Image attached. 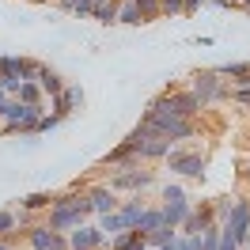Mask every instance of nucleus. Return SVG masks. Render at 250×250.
Wrapping results in <instances>:
<instances>
[{"instance_id":"obj_1","label":"nucleus","mask_w":250,"mask_h":250,"mask_svg":"<svg viewBox=\"0 0 250 250\" xmlns=\"http://www.w3.org/2000/svg\"><path fill=\"white\" fill-rule=\"evenodd\" d=\"M163 167L171 174H182V178H197L205 182V167H208V159H205L201 148H193L189 141H174L171 152L163 156Z\"/></svg>"},{"instance_id":"obj_2","label":"nucleus","mask_w":250,"mask_h":250,"mask_svg":"<svg viewBox=\"0 0 250 250\" xmlns=\"http://www.w3.org/2000/svg\"><path fill=\"white\" fill-rule=\"evenodd\" d=\"M141 122L159 133V137H167V141H193L197 133H201V122H189L182 114H156V110H144Z\"/></svg>"},{"instance_id":"obj_3","label":"nucleus","mask_w":250,"mask_h":250,"mask_svg":"<svg viewBox=\"0 0 250 250\" xmlns=\"http://www.w3.org/2000/svg\"><path fill=\"white\" fill-rule=\"evenodd\" d=\"M186 87L197 95V99H201V106H205V110L216 106V103H228V80L220 76L216 68H197V72L189 76Z\"/></svg>"},{"instance_id":"obj_4","label":"nucleus","mask_w":250,"mask_h":250,"mask_svg":"<svg viewBox=\"0 0 250 250\" xmlns=\"http://www.w3.org/2000/svg\"><path fill=\"white\" fill-rule=\"evenodd\" d=\"M106 186L114 189V193H144V189L156 186V171H152V163L125 167V171H114V174H110Z\"/></svg>"},{"instance_id":"obj_5","label":"nucleus","mask_w":250,"mask_h":250,"mask_svg":"<svg viewBox=\"0 0 250 250\" xmlns=\"http://www.w3.org/2000/svg\"><path fill=\"white\" fill-rule=\"evenodd\" d=\"M220 231H224V235H231L235 243L247 250V243H250V205H247V193L231 201V212L220 220Z\"/></svg>"},{"instance_id":"obj_6","label":"nucleus","mask_w":250,"mask_h":250,"mask_svg":"<svg viewBox=\"0 0 250 250\" xmlns=\"http://www.w3.org/2000/svg\"><path fill=\"white\" fill-rule=\"evenodd\" d=\"M42 216H46V224L53 228V231H72L76 224L91 220L87 212H83V208H76V205H61V201H53L46 212H42Z\"/></svg>"},{"instance_id":"obj_7","label":"nucleus","mask_w":250,"mask_h":250,"mask_svg":"<svg viewBox=\"0 0 250 250\" xmlns=\"http://www.w3.org/2000/svg\"><path fill=\"white\" fill-rule=\"evenodd\" d=\"M106 243H110V239L99 231L95 224H87V220L76 224L72 231H64V247H68V250H99V247H106Z\"/></svg>"},{"instance_id":"obj_8","label":"nucleus","mask_w":250,"mask_h":250,"mask_svg":"<svg viewBox=\"0 0 250 250\" xmlns=\"http://www.w3.org/2000/svg\"><path fill=\"white\" fill-rule=\"evenodd\" d=\"M23 239L31 243V250H53V247H64V231H53L46 220H34L31 228H23Z\"/></svg>"},{"instance_id":"obj_9","label":"nucleus","mask_w":250,"mask_h":250,"mask_svg":"<svg viewBox=\"0 0 250 250\" xmlns=\"http://www.w3.org/2000/svg\"><path fill=\"white\" fill-rule=\"evenodd\" d=\"M167 91H171V103H174V114H182V118H189V122H201V99L189 91V87H174V83H167Z\"/></svg>"},{"instance_id":"obj_10","label":"nucleus","mask_w":250,"mask_h":250,"mask_svg":"<svg viewBox=\"0 0 250 250\" xmlns=\"http://www.w3.org/2000/svg\"><path fill=\"white\" fill-rule=\"evenodd\" d=\"M83 193H87V205H91L95 216H99V212H114V208L122 205V197H118L106 182H91V186H83Z\"/></svg>"},{"instance_id":"obj_11","label":"nucleus","mask_w":250,"mask_h":250,"mask_svg":"<svg viewBox=\"0 0 250 250\" xmlns=\"http://www.w3.org/2000/svg\"><path fill=\"white\" fill-rule=\"evenodd\" d=\"M46 103L53 106V114L68 118V114H76V110L83 106V91H80V87H68V83H64L61 91H57V95H49Z\"/></svg>"},{"instance_id":"obj_12","label":"nucleus","mask_w":250,"mask_h":250,"mask_svg":"<svg viewBox=\"0 0 250 250\" xmlns=\"http://www.w3.org/2000/svg\"><path fill=\"white\" fill-rule=\"evenodd\" d=\"M212 201H201V205H193L189 208V216L182 220V228H178V235H201L208 224H212Z\"/></svg>"},{"instance_id":"obj_13","label":"nucleus","mask_w":250,"mask_h":250,"mask_svg":"<svg viewBox=\"0 0 250 250\" xmlns=\"http://www.w3.org/2000/svg\"><path fill=\"white\" fill-rule=\"evenodd\" d=\"M0 72H12V76H19V80H34L38 61H31V57H16V53H0Z\"/></svg>"},{"instance_id":"obj_14","label":"nucleus","mask_w":250,"mask_h":250,"mask_svg":"<svg viewBox=\"0 0 250 250\" xmlns=\"http://www.w3.org/2000/svg\"><path fill=\"white\" fill-rule=\"evenodd\" d=\"M144 243L152 250H174V243H178V228H171V224H156L152 231H144Z\"/></svg>"},{"instance_id":"obj_15","label":"nucleus","mask_w":250,"mask_h":250,"mask_svg":"<svg viewBox=\"0 0 250 250\" xmlns=\"http://www.w3.org/2000/svg\"><path fill=\"white\" fill-rule=\"evenodd\" d=\"M189 208H193V201H189V197H178V201H159L163 224H171V228H182V220L189 216Z\"/></svg>"},{"instance_id":"obj_16","label":"nucleus","mask_w":250,"mask_h":250,"mask_svg":"<svg viewBox=\"0 0 250 250\" xmlns=\"http://www.w3.org/2000/svg\"><path fill=\"white\" fill-rule=\"evenodd\" d=\"M216 72L224 80H231V87H250V61H228L216 64Z\"/></svg>"},{"instance_id":"obj_17","label":"nucleus","mask_w":250,"mask_h":250,"mask_svg":"<svg viewBox=\"0 0 250 250\" xmlns=\"http://www.w3.org/2000/svg\"><path fill=\"white\" fill-rule=\"evenodd\" d=\"M144 193H129L122 205H118V216H122V224L125 228H137V220H141V212H144Z\"/></svg>"},{"instance_id":"obj_18","label":"nucleus","mask_w":250,"mask_h":250,"mask_svg":"<svg viewBox=\"0 0 250 250\" xmlns=\"http://www.w3.org/2000/svg\"><path fill=\"white\" fill-rule=\"evenodd\" d=\"M34 83H38V87H42V95H57L64 87V80L57 76V72H53V68H49V64H38V72H34Z\"/></svg>"},{"instance_id":"obj_19","label":"nucleus","mask_w":250,"mask_h":250,"mask_svg":"<svg viewBox=\"0 0 250 250\" xmlns=\"http://www.w3.org/2000/svg\"><path fill=\"white\" fill-rule=\"evenodd\" d=\"M49 205H53V193H49V189H38V193H27V197H19V208H23V212H31V216L46 212Z\"/></svg>"},{"instance_id":"obj_20","label":"nucleus","mask_w":250,"mask_h":250,"mask_svg":"<svg viewBox=\"0 0 250 250\" xmlns=\"http://www.w3.org/2000/svg\"><path fill=\"white\" fill-rule=\"evenodd\" d=\"M53 4H57L61 12H68V16H76V19H91L99 0H53Z\"/></svg>"},{"instance_id":"obj_21","label":"nucleus","mask_w":250,"mask_h":250,"mask_svg":"<svg viewBox=\"0 0 250 250\" xmlns=\"http://www.w3.org/2000/svg\"><path fill=\"white\" fill-rule=\"evenodd\" d=\"M95 23H103V27H118V0H99L91 12Z\"/></svg>"},{"instance_id":"obj_22","label":"nucleus","mask_w":250,"mask_h":250,"mask_svg":"<svg viewBox=\"0 0 250 250\" xmlns=\"http://www.w3.org/2000/svg\"><path fill=\"white\" fill-rule=\"evenodd\" d=\"M0 239H19V208H0Z\"/></svg>"},{"instance_id":"obj_23","label":"nucleus","mask_w":250,"mask_h":250,"mask_svg":"<svg viewBox=\"0 0 250 250\" xmlns=\"http://www.w3.org/2000/svg\"><path fill=\"white\" fill-rule=\"evenodd\" d=\"M16 99L19 103H31V106H46V95H42V87H38L34 80H23V83H19Z\"/></svg>"},{"instance_id":"obj_24","label":"nucleus","mask_w":250,"mask_h":250,"mask_svg":"<svg viewBox=\"0 0 250 250\" xmlns=\"http://www.w3.org/2000/svg\"><path fill=\"white\" fill-rule=\"evenodd\" d=\"M156 224H163V212H159V205H144L141 220H137V231H152Z\"/></svg>"},{"instance_id":"obj_25","label":"nucleus","mask_w":250,"mask_h":250,"mask_svg":"<svg viewBox=\"0 0 250 250\" xmlns=\"http://www.w3.org/2000/svg\"><path fill=\"white\" fill-rule=\"evenodd\" d=\"M118 23L141 27V16H137V4H133V0H118Z\"/></svg>"},{"instance_id":"obj_26","label":"nucleus","mask_w":250,"mask_h":250,"mask_svg":"<svg viewBox=\"0 0 250 250\" xmlns=\"http://www.w3.org/2000/svg\"><path fill=\"white\" fill-rule=\"evenodd\" d=\"M133 4H137L141 23H156V19H159V0H133Z\"/></svg>"},{"instance_id":"obj_27","label":"nucleus","mask_w":250,"mask_h":250,"mask_svg":"<svg viewBox=\"0 0 250 250\" xmlns=\"http://www.w3.org/2000/svg\"><path fill=\"white\" fill-rule=\"evenodd\" d=\"M228 103H231V106L250 110V87H228Z\"/></svg>"},{"instance_id":"obj_28","label":"nucleus","mask_w":250,"mask_h":250,"mask_svg":"<svg viewBox=\"0 0 250 250\" xmlns=\"http://www.w3.org/2000/svg\"><path fill=\"white\" fill-rule=\"evenodd\" d=\"M182 4H186V0H159V19H174V16H182Z\"/></svg>"},{"instance_id":"obj_29","label":"nucleus","mask_w":250,"mask_h":250,"mask_svg":"<svg viewBox=\"0 0 250 250\" xmlns=\"http://www.w3.org/2000/svg\"><path fill=\"white\" fill-rule=\"evenodd\" d=\"M61 122H64L61 114H46V110H42V114H38V133H49V129H57Z\"/></svg>"},{"instance_id":"obj_30","label":"nucleus","mask_w":250,"mask_h":250,"mask_svg":"<svg viewBox=\"0 0 250 250\" xmlns=\"http://www.w3.org/2000/svg\"><path fill=\"white\" fill-rule=\"evenodd\" d=\"M178 197H186V189L178 186V182H167V186L159 189V201H178Z\"/></svg>"},{"instance_id":"obj_31","label":"nucleus","mask_w":250,"mask_h":250,"mask_svg":"<svg viewBox=\"0 0 250 250\" xmlns=\"http://www.w3.org/2000/svg\"><path fill=\"white\" fill-rule=\"evenodd\" d=\"M19 83H23L19 76H12V72H0V91H4V95H16Z\"/></svg>"},{"instance_id":"obj_32","label":"nucleus","mask_w":250,"mask_h":250,"mask_svg":"<svg viewBox=\"0 0 250 250\" xmlns=\"http://www.w3.org/2000/svg\"><path fill=\"white\" fill-rule=\"evenodd\" d=\"M231 201H235V197H216V201H212V216H216V224L231 212Z\"/></svg>"},{"instance_id":"obj_33","label":"nucleus","mask_w":250,"mask_h":250,"mask_svg":"<svg viewBox=\"0 0 250 250\" xmlns=\"http://www.w3.org/2000/svg\"><path fill=\"white\" fill-rule=\"evenodd\" d=\"M201 247V235H178V243H174V250H197Z\"/></svg>"},{"instance_id":"obj_34","label":"nucleus","mask_w":250,"mask_h":250,"mask_svg":"<svg viewBox=\"0 0 250 250\" xmlns=\"http://www.w3.org/2000/svg\"><path fill=\"white\" fill-rule=\"evenodd\" d=\"M216 250H243V247L235 243L231 235H224V231H220V243H216Z\"/></svg>"},{"instance_id":"obj_35","label":"nucleus","mask_w":250,"mask_h":250,"mask_svg":"<svg viewBox=\"0 0 250 250\" xmlns=\"http://www.w3.org/2000/svg\"><path fill=\"white\" fill-rule=\"evenodd\" d=\"M197 8H201V0H186V4H182V16H193Z\"/></svg>"},{"instance_id":"obj_36","label":"nucleus","mask_w":250,"mask_h":250,"mask_svg":"<svg viewBox=\"0 0 250 250\" xmlns=\"http://www.w3.org/2000/svg\"><path fill=\"white\" fill-rule=\"evenodd\" d=\"M125 250H152V247H148L144 239H137V243H129V247H125Z\"/></svg>"},{"instance_id":"obj_37","label":"nucleus","mask_w":250,"mask_h":250,"mask_svg":"<svg viewBox=\"0 0 250 250\" xmlns=\"http://www.w3.org/2000/svg\"><path fill=\"white\" fill-rule=\"evenodd\" d=\"M243 182H247V186H250V159H247V163H243Z\"/></svg>"},{"instance_id":"obj_38","label":"nucleus","mask_w":250,"mask_h":250,"mask_svg":"<svg viewBox=\"0 0 250 250\" xmlns=\"http://www.w3.org/2000/svg\"><path fill=\"white\" fill-rule=\"evenodd\" d=\"M0 250H12V239H0Z\"/></svg>"},{"instance_id":"obj_39","label":"nucleus","mask_w":250,"mask_h":250,"mask_svg":"<svg viewBox=\"0 0 250 250\" xmlns=\"http://www.w3.org/2000/svg\"><path fill=\"white\" fill-rule=\"evenodd\" d=\"M239 8H243V12L250 16V0H239Z\"/></svg>"},{"instance_id":"obj_40","label":"nucleus","mask_w":250,"mask_h":250,"mask_svg":"<svg viewBox=\"0 0 250 250\" xmlns=\"http://www.w3.org/2000/svg\"><path fill=\"white\" fill-rule=\"evenodd\" d=\"M205 4H212V0H201V8H205Z\"/></svg>"},{"instance_id":"obj_41","label":"nucleus","mask_w":250,"mask_h":250,"mask_svg":"<svg viewBox=\"0 0 250 250\" xmlns=\"http://www.w3.org/2000/svg\"><path fill=\"white\" fill-rule=\"evenodd\" d=\"M99 250H110V243H106V247H99Z\"/></svg>"},{"instance_id":"obj_42","label":"nucleus","mask_w":250,"mask_h":250,"mask_svg":"<svg viewBox=\"0 0 250 250\" xmlns=\"http://www.w3.org/2000/svg\"><path fill=\"white\" fill-rule=\"evenodd\" d=\"M53 250H68V247H53Z\"/></svg>"},{"instance_id":"obj_43","label":"nucleus","mask_w":250,"mask_h":250,"mask_svg":"<svg viewBox=\"0 0 250 250\" xmlns=\"http://www.w3.org/2000/svg\"><path fill=\"white\" fill-rule=\"evenodd\" d=\"M247 205H250V193H247Z\"/></svg>"},{"instance_id":"obj_44","label":"nucleus","mask_w":250,"mask_h":250,"mask_svg":"<svg viewBox=\"0 0 250 250\" xmlns=\"http://www.w3.org/2000/svg\"><path fill=\"white\" fill-rule=\"evenodd\" d=\"M0 99H4V91H0Z\"/></svg>"},{"instance_id":"obj_45","label":"nucleus","mask_w":250,"mask_h":250,"mask_svg":"<svg viewBox=\"0 0 250 250\" xmlns=\"http://www.w3.org/2000/svg\"><path fill=\"white\" fill-rule=\"evenodd\" d=\"M235 4H239V0H235Z\"/></svg>"}]
</instances>
